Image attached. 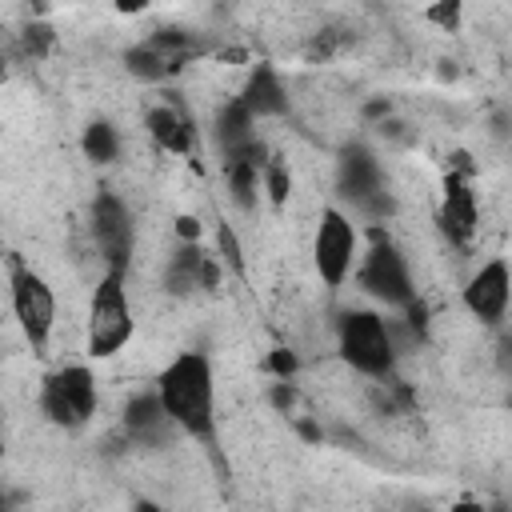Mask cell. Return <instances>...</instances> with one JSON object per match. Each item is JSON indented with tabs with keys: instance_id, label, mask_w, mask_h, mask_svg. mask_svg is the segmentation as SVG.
Returning <instances> with one entry per match:
<instances>
[{
	"instance_id": "6da1fadb",
	"label": "cell",
	"mask_w": 512,
	"mask_h": 512,
	"mask_svg": "<svg viewBox=\"0 0 512 512\" xmlns=\"http://www.w3.org/2000/svg\"><path fill=\"white\" fill-rule=\"evenodd\" d=\"M156 396H160L168 420L216 456V384H212L208 356L204 352H180L156 376Z\"/></svg>"
},
{
	"instance_id": "7a4b0ae2",
	"label": "cell",
	"mask_w": 512,
	"mask_h": 512,
	"mask_svg": "<svg viewBox=\"0 0 512 512\" xmlns=\"http://www.w3.org/2000/svg\"><path fill=\"white\" fill-rule=\"evenodd\" d=\"M128 272L124 268H108L92 292V304H88V356L92 360H108L116 356L132 332H136V320H132V308H128Z\"/></svg>"
},
{
	"instance_id": "3957f363",
	"label": "cell",
	"mask_w": 512,
	"mask_h": 512,
	"mask_svg": "<svg viewBox=\"0 0 512 512\" xmlns=\"http://www.w3.org/2000/svg\"><path fill=\"white\" fill-rule=\"evenodd\" d=\"M336 344H340L344 364H352L356 372H364L372 380H392L396 344H392V328L384 324V316H376L368 308H348L336 320Z\"/></svg>"
},
{
	"instance_id": "277c9868",
	"label": "cell",
	"mask_w": 512,
	"mask_h": 512,
	"mask_svg": "<svg viewBox=\"0 0 512 512\" xmlns=\"http://www.w3.org/2000/svg\"><path fill=\"white\" fill-rule=\"evenodd\" d=\"M8 288H12V312L20 320L24 340L32 344V352H44L52 324H56V296H52L48 280L40 272H32L20 256H12L8 260Z\"/></svg>"
},
{
	"instance_id": "5b68a950",
	"label": "cell",
	"mask_w": 512,
	"mask_h": 512,
	"mask_svg": "<svg viewBox=\"0 0 512 512\" xmlns=\"http://www.w3.org/2000/svg\"><path fill=\"white\" fill-rule=\"evenodd\" d=\"M40 412L60 428H84L96 416V376L84 364H64L40 384Z\"/></svg>"
},
{
	"instance_id": "8992f818",
	"label": "cell",
	"mask_w": 512,
	"mask_h": 512,
	"mask_svg": "<svg viewBox=\"0 0 512 512\" xmlns=\"http://www.w3.org/2000/svg\"><path fill=\"white\" fill-rule=\"evenodd\" d=\"M368 240H372V244H368L364 260H360V268H356V284H360L368 296L384 300V304H404V300H412L416 288H412V276H408V264H404L400 248L388 240L384 228H372Z\"/></svg>"
},
{
	"instance_id": "52a82bcc",
	"label": "cell",
	"mask_w": 512,
	"mask_h": 512,
	"mask_svg": "<svg viewBox=\"0 0 512 512\" xmlns=\"http://www.w3.org/2000/svg\"><path fill=\"white\" fill-rule=\"evenodd\" d=\"M200 52H204L200 36L180 32V28H160V32H152L144 44H136V48L124 56V64H128V72L140 76V80H168V76H176L184 64H192Z\"/></svg>"
},
{
	"instance_id": "ba28073f",
	"label": "cell",
	"mask_w": 512,
	"mask_h": 512,
	"mask_svg": "<svg viewBox=\"0 0 512 512\" xmlns=\"http://www.w3.org/2000/svg\"><path fill=\"white\" fill-rule=\"evenodd\" d=\"M356 228L352 220L340 212V208H324L320 212V224H316V236H312V264L324 280V288H340L352 272V260H356Z\"/></svg>"
},
{
	"instance_id": "9c48e42d",
	"label": "cell",
	"mask_w": 512,
	"mask_h": 512,
	"mask_svg": "<svg viewBox=\"0 0 512 512\" xmlns=\"http://www.w3.org/2000/svg\"><path fill=\"white\" fill-rule=\"evenodd\" d=\"M336 184H340V196L356 200L364 212H372V216L392 212V200H388V192H384V172H380L376 156H372L364 144H348V148L340 152Z\"/></svg>"
},
{
	"instance_id": "30bf717a",
	"label": "cell",
	"mask_w": 512,
	"mask_h": 512,
	"mask_svg": "<svg viewBox=\"0 0 512 512\" xmlns=\"http://www.w3.org/2000/svg\"><path fill=\"white\" fill-rule=\"evenodd\" d=\"M92 240L100 248V256L108 260V268H124L132 260V244H136V228H132V212L124 208L120 196L100 192L92 200Z\"/></svg>"
},
{
	"instance_id": "8fae6325",
	"label": "cell",
	"mask_w": 512,
	"mask_h": 512,
	"mask_svg": "<svg viewBox=\"0 0 512 512\" xmlns=\"http://www.w3.org/2000/svg\"><path fill=\"white\" fill-rule=\"evenodd\" d=\"M476 192H472V172L448 168L444 172V192H440V228L448 240L468 244L476 236Z\"/></svg>"
},
{
	"instance_id": "7c38bea8",
	"label": "cell",
	"mask_w": 512,
	"mask_h": 512,
	"mask_svg": "<svg viewBox=\"0 0 512 512\" xmlns=\"http://www.w3.org/2000/svg\"><path fill=\"white\" fill-rule=\"evenodd\" d=\"M508 288H512V276H508V264L496 256L488 260L464 288V308L480 320V324H500L504 320V308H508Z\"/></svg>"
},
{
	"instance_id": "4fadbf2b",
	"label": "cell",
	"mask_w": 512,
	"mask_h": 512,
	"mask_svg": "<svg viewBox=\"0 0 512 512\" xmlns=\"http://www.w3.org/2000/svg\"><path fill=\"white\" fill-rule=\"evenodd\" d=\"M216 280H220V264H216L196 240H184V244L172 252L168 268H164V288H168L172 296H188V292H196V288H216Z\"/></svg>"
},
{
	"instance_id": "5bb4252c",
	"label": "cell",
	"mask_w": 512,
	"mask_h": 512,
	"mask_svg": "<svg viewBox=\"0 0 512 512\" xmlns=\"http://www.w3.org/2000/svg\"><path fill=\"white\" fill-rule=\"evenodd\" d=\"M240 100L248 104V112L260 120V116H284L288 112V88L280 84V72L272 64H256Z\"/></svg>"
},
{
	"instance_id": "9a60e30c",
	"label": "cell",
	"mask_w": 512,
	"mask_h": 512,
	"mask_svg": "<svg viewBox=\"0 0 512 512\" xmlns=\"http://www.w3.org/2000/svg\"><path fill=\"white\" fill-rule=\"evenodd\" d=\"M168 424H172V420H168V412H164V404H160L156 392L132 396L128 408H124V428H128L132 440L156 444V440H164V428H168ZM172 428H176V424H172Z\"/></svg>"
},
{
	"instance_id": "2e32d148",
	"label": "cell",
	"mask_w": 512,
	"mask_h": 512,
	"mask_svg": "<svg viewBox=\"0 0 512 512\" xmlns=\"http://www.w3.org/2000/svg\"><path fill=\"white\" fill-rule=\"evenodd\" d=\"M252 136H256V116L248 112V104H244L240 96L228 100V104L216 112V140H220V148L232 152V148L248 144Z\"/></svg>"
},
{
	"instance_id": "e0dca14e",
	"label": "cell",
	"mask_w": 512,
	"mask_h": 512,
	"mask_svg": "<svg viewBox=\"0 0 512 512\" xmlns=\"http://www.w3.org/2000/svg\"><path fill=\"white\" fill-rule=\"evenodd\" d=\"M148 132L168 152H188L192 148V124L176 108H168V104H160V108L148 112Z\"/></svg>"
},
{
	"instance_id": "ac0fdd59",
	"label": "cell",
	"mask_w": 512,
	"mask_h": 512,
	"mask_svg": "<svg viewBox=\"0 0 512 512\" xmlns=\"http://www.w3.org/2000/svg\"><path fill=\"white\" fill-rule=\"evenodd\" d=\"M80 148L92 164H112L120 156V132L108 124V120H92L80 136Z\"/></svg>"
},
{
	"instance_id": "d6986e66",
	"label": "cell",
	"mask_w": 512,
	"mask_h": 512,
	"mask_svg": "<svg viewBox=\"0 0 512 512\" xmlns=\"http://www.w3.org/2000/svg\"><path fill=\"white\" fill-rule=\"evenodd\" d=\"M260 184H264V192L272 196V204L280 208L284 200H288V192H292V176H288V168L280 164V160H264V168H260Z\"/></svg>"
},
{
	"instance_id": "ffe728a7",
	"label": "cell",
	"mask_w": 512,
	"mask_h": 512,
	"mask_svg": "<svg viewBox=\"0 0 512 512\" xmlns=\"http://www.w3.org/2000/svg\"><path fill=\"white\" fill-rule=\"evenodd\" d=\"M52 44H56V32H52L48 24L36 20V24L24 28V52H28L32 60H44V56L52 52Z\"/></svg>"
},
{
	"instance_id": "44dd1931",
	"label": "cell",
	"mask_w": 512,
	"mask_h": 512,
	"mask_svg": "<svg viewBox=\"0 0 512 512\" xmlns=\"http://www.w3.org/2000/svg\"><path fill=\"white\" fill-rule=\"evenodd\" d=\"M460 12H464V0H432L428 4V20L444 32H456L460 28Z\"/></svg>"
},
{
	"instance_id": "7402d4cb",
	"label": "cell",
	"mask_w": 512,
	"mask_h": 512,
	"mask_svg": "<svg viewBox=\"0 0 512 512\" xmlns=\"http://www.w3.org/2000/svg\"><path fill=\"white\" fill-rule=\"evenodd\" d=\"M268 372H276L280 380H288V376L296 372V356H292L288 348H276V352L268 356Z\"/></svg>"
},
{
	"instance_id": "603a6c76",
	"label": "cell",
	"mask_w": 512,
	"mask_h": 512,
	"mask_svg": "<svg viewBox=\"0 0 512 512\" xmlns=\"http://www.w3.org/2000/svg\"><path fill=\"white\" fill-rule=\"evenodd\" d=\"M220 252L228 256V264H232L236 272H244V260H240V248H236V236H232L228 228H220Z\"/></svg>"
},
{
	"instance_id": "cb8c5ba5",
	"label": "cell",
	"mask_w": 512,
	"mask_h": 512,
	"mask_svg": "<svg viewBox=\"0 0 512 512\" xmlns=\"http://www.w3.org/2000/svg\"><path fill=\"white\" fill-rule=\"evenodd\" d=\"M272 404H276V408H280V412H288V408H292V404H296V388H292V384H288V380H280V384H276V388H272Z\"/></svg>"
},
{
	"instance_id": "d4e9b609",
	"label": "cell",
	"mask_w": 512,
	"mask_h": 512,
	"mask_svg": "<svg viewBox=\"0 0 512 512\" xmlns=\"http://www.w3.org/2000/svg\"><path fill=\"white\" fill-rule=\"evenodd\" d=\"M176 232H180V240H196L200 236V220L196 216H180L176 220Z\"/></svg>"
},
{
	"instance_id": "484cf974",
	"label": "cell",
	"mask_w": 512,
	"mask_h": 512,
	"mask_svg": "<svg viewBox=\"0 0 512 512\" xmlns=\"http://www.w3.org/2000/svg\"><path fill=\"white\" fill-rule=\"evenodd\" d=\"M116 4V12H124V16H136V12H144L152 0H112Z\"/></svg>"
},
{
	"instance_id": "4316f807",
	"label": "cell",
	"mask_w": 512,
	"mask_h": 512,
	"mask_svg": "<svg viewBox=\"0 0 512 512\" xmlns=\"http://www.w3.org/2000/svg\"><path fill=\"white\" fill-rule=\"evenodd\" d=\"M364 116H388V100H372V104L364 108Z\"/></svg>"
},
{
	"instance_id": "83f0119b",
	"label": "cell",
	"mask_w": 512,
	"mask_h": 512,
	"mask_svg": "<svg viewBox=\"0 0 512 512\" xmlns=\"http://www.w3.org/2000/svg\"><path fill=\"white\" fill-rule=\"evenodd\" d=\"M0 80H4V56H0Z\"/></svg>"
},
{
	"instance_id": "f1b7e54d",
	"label": "cell",
	"mask_w": 512,
	"mask_h": 512,
	"mask_svg": "<svg viewBox=\"0 0 512 512\" xmlns=\"http://www.w3.org/2000/svg\"><path fill=\"white\" fill-rule=\"evenodd\" d=\"M0 460H4V440H0Z\"/></svg>"
},
{
	"instance_id": "f546056e",
	"label": "cell",
	"mask_w": 512,
	"mask_h": 512,
	"mask_svg": "<svg viewBox=\"0 0 512 512\" xmlns=\"http://www.w3.org/2000/svg\"><path fill=\"white\" fill-rule=\"evenodd\" d=\"M36 4H44V0H36Z\"/></svg>"
}]
</instances>
